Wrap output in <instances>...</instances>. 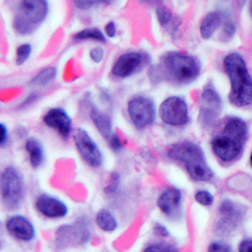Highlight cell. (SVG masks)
<instances>
[{"mask_svg": "<svg viewBox=\"0 0 252 252\" xmlns=\"http://www.w3.org/2000/svg\"><path fill=\"white\" fill-rule=\"evenodd\" d=\"M202 63L195 56L181 51H168L159 57L158 64L150 66L149 77L154 83L168 82L186 87L199 80Z\"/></svg>", "mask_w": 252, "mask_h": 252, "instance_id": "obj_1", "label": "cell"}, {"mask_svg": "<svg viewBox=\"0 0 252 252\" xmlns=\"http://www.w3.org/2000/svg\"><path fill=\"white\" fill-rule=\"evenodd\" d=\"M249 136L250 126L245 119L237 115L227 116L220 131L209 141L211 152L220 164H233L244 155Z\"/></svg>", "mask_w": 252, "mask_h": 252, "instance_id": "obj_2", "label": "cell"}, {"mask_svg": "<svg viewBox=\"0 0 252 252\" xmlns=\"http://www.w3.org/2000/svg\"><path fill=\"white\" fill-rule=\"evenodd\" d=\"M166 157L179 164L189 179L197 183H211L216 174L209 165L204 149L193 140H179L166 148Z\"/></svg>", "mask_w": 252, "mask_h": 252, "instance_id": "obj_3", "label": "cell"}, {"mask_svg": "<svg viewBox=\"0 0 252 252\" xmlns=\"http://www.w3.org/2000/svg\"><path fill=\"white\" fill-rule=\"evenodd\" d=\"M222 68L228 81V101L244 109L252 105V76L249 64L240 52H229L222 60Z\"/></svg>", "mask_w": 252, "mask_h": 252, "instance_id": "obj_4", "label": "cell"}, {"mask_svg": "<svg viewBox=\"0 0 252 252\" xmlns=\"http://www.w3.org/2000/svg\"><path fill=\"white\" fill-rule=\"evenodd\" d=\"M49 14L48 0H20L12 20L13 31L20 37L35 33Z\"/></svg>", "mask_w": 252, "mask_h": 252, "instance_id": "obj_5", "label": "cell"}, {"mask_svg": "<svg viewBox=\"0 0 252 252\" xmlns=\"http://www.w3.org/2000/svg\"><path fill=\"white\" fill-rule=\"evenodd\" d=\"M0 197L1 203L9 211L22 206L26 197V181L17 166L6 165L0 174Z\"/></svg>", "mask_w": 252, "mask_h": 252, "instance_id": "obj_6", "label": "cell"}, {"mask_svg": "<svg viewBox=\"0 0 252 252\" xmlns=\"http://www.w3.org/2000/svg\"><path fill=\"white\" fill-rule=\"evenodd\" d=\"M158 118L168 127L184 129L192 120L188 101L181 94L166 96L158 106Z\"/></svg>", "mask_w": 252, "mask_h": 252, "instance_id": "obj_7", "label": "cell"}, {"mask_svg": "<svg viewBox=\"0 0 252 252\" xmlns=\"http://www.w3.org/2000/svg\"><path fill=\"white\" fill-rule=\"evenodd\" d=\"M126 115L135 129L144 131L157 120L158 106L148 94H134L126 102Z\"/></svg>", "mask_w": 252, "mask_h": 252, "instance_id": "obj_8", "label": "cell"}, {"mask_svg": "<svg viewBox=\"0 0 252 252\" xmlns=\"http://www.w3.org/2000/svg\"><path fill=\"white\" fill-rule=\"evenodd\" d=\"M223 98L213 85H206L199 94L198 123L203 129H212L218 124L223 112Z\"/></svg>", "mask_w": 252, "mask_h": 252, "instance_id": "obj_9", "label": "cell"}, {"mask_svg": "<svg viewBox=\"0 0 252 252\" xmlns=\"http://www.w3.org/2000/svg\"><path fill=\"white\" fill-rule=\"evenodd\" d=\"M152 66V56L145 51H127L112 63L110 76L116 80H127Z\"/></svg>", "mask_w": 252, "mask_h": 252, "instance_id": "obj_10", "label": "cell"}, {"mask_svg": "<svg viewBox=\"0 0 252 252\" xmlns=\"http://www.w3.org/2000/svg\"><path fill=\"white\" fill-rule=\"evenodd\" d=\"M247 209L244 204L224 198L220 202L217 208V220L215 224L216 235L226 237L235 232L246 217Z\"/></svg>", "mask_w": 252, "mask_h": 252, "instance_id": "obj_11", "label": "cell"}, {"mask_svg": "<svg viewBox=\"0 0 252 252\" xmlns=\"http://www.w3.org/2000/svg\"><path fill=\"white\" fill-rule=\"evenodd\" d=\"M72 140L75 144L78 155L90 168L98 169L103 165L105 157L103 152L98 146L97 141L94 140L89 131L83 127H77L72 134Z\"/></svg>", "mask_w": 252, "mask_h": 252, "instance_id": "obj_12", "label": "cell"}, {"mask_svg": "<svg viewBox=\"0 0 252 252\" xmlns=\"http://www.w3.org/2000/svg\"><path fill=\"white\" fill-rule=\"evenodd\" d=\"M91 238L90 222L86 216L75 220V223L61 226L56 232V245L60 249L69 246H80L87 244Z\"/></svg>", "mask_w": 252, "mask_h": 252, "instance_id": "obj_13", "label": "cell"}, {"mask_svg": "<svg viewBox=\"0 0 252 252\" xmlns=\"http://www.w3.org/2000/svg\"><path fill=\"white\" fill-rule=\"evenodd\" d=\"M159 212L172 222H179L183 218V192L175 186H168L157 198Z\"/></svg>", "mask_w": 252, "mask_h": 252, "instance_id": "obj_14", "label": "cell"}, {"mask_svg": "<svg viewBox=\"0 0 252 252\" xmlns=\"http://www.w3.org/2000/svg\"><path fill=\"white\" fill-rule=\"evenodd\" d=\"M34 209L39 216L47 220H62L69 213V207L57 195L40 193L34 199Z\"/></svg>", "mask_w": 252, "mask_h": 252, "instance_id": "obj_15", "label": "cell"}, {"mask_svg": "<svg viewBox=\"0 0 252 252\" xmlns=\"http://www.w3.org/2000/svg\"><path fill=\"white\" fill-rule=\"evenodd\" d=\"M42 121L48 129L57 132L62 139H68L75 131L73 120L68 112L62 107H51L47 110Z\"/></svg>", "mask_w": 252, "mask_h": 252, "instance_id": "obj_16", "label": "cell"}, {"mask_svg": "<svg viewBox=\"0 0 252 252\" xmlns=\"http://www.w3.org/2000/svg\"><path fill=\"white\" fill-rule=\"evenodd\" d=\"M5 229L10 237L19 242H31L37 236L33 222L23 215L9 216L5 220Z\"/></svg>", "mask_w": 252, "mask_h": 252, "instance_id": "obj_17", "label": "cell"}, {"mask_svg": "<svg viewBox=\"0 0 252 252\" xmlns=\"http://www.w3.org/2000/svg\"><path fill=\"white\" fill-rule=\"evenodd\" d=\"M87 107H89L90 120H91L94 127L96 129V131L98 132V135H100L101 138L107 140V139L115 132L112 118L107 114V112H105L102 109H100L96 103L92 102V101H90Z\"/></svg>", "mask_w": 252, "mask_h": 252, "instance_id": "obj_18", "label": "cell"}, {"mask_svg": "<svg viewBox=\"0 0 252 252\" xmlns=\"http://www.w3.org/2000/svg\"><path fill=\"white\" fill-rule=\"evenodd\" d=\"M226 10H211L203 17L199 23V37L204 40L212 39L217 32L220 31L224 20Z\"/></svg>", "mask_w": 252, "mask_h": 252, "instance_id": "obj_19", "label": "cell"}, {"mask_svg": "<svg viewBox=\"0 0 252 252\" xmlns=\"http://www.w3.org/2000/svg\"><path fill=\"white\" fill-rule=\"evenodd\" d=\"M24 150H26L29 165L33 169H39L46 160L43 143L35 136H28L24 141Z\"/></svg>", "mask_w": 252, "mask_h": 252, "instance_id": "obj_20", "label": "cell"}, {"mask_svg": "<svg viewBox=\"0 0 252 252\" xmlns=\"http://www.w3.org/2000/svg\"><path fill=\"white\" fill-rule=\"evenodd\" d=\"M155 19L161 28L169 32V34H175L182 26L181 18L173 14L172 10L164 4L155 6Z\"/></svg>", "mask_w": 252, "mask_h": 252, "instance_id": "obj_21", "label": "cell"}, {"mask_svg": "<svg viewBox=\"0 0 252 252\" xmlns=\"http://www.w3.org/2000/svg\"><path fill=\"white\" fill-rule=\"evenodd\" d=\"M72 40L75 43H81V42H94V43L106 44L107 37L105 35L103 31H101L97 27H89V28H83L81 31L76 32L75 34L72 35Z\"/></svg>", "mask_w": 252, "mask_h": 252, "instance_id": "obj_22", "label": "cell"}, {"mask_svg": "<svg viewBox=\"0 0 252 252\" xmlns=\"http://www.w3.org/2000/svg\"><path fill=\"white\" fill-rule=\"evenodd\" d=\"M58 76V69L55 66H46L40 68L33 77L29 80L28 85L33 89H42L49 86L56 81Z\"/></svg>", "mask_w": 252, "mask_h": 252, "instance_id": "obj_23", "label": "cell"}, {"mask_svg": "<svg viewBox=\"0 0 252 252\" xmlns=\"http://www.w3.org/2000/svg\"><path fill=\"white\" fill-rule=\"evenodd\" d=\"M94 224L106 233H112L119 228L118 218L107 208L98 209L94 216Z\"/></svg>", "mask_w": 252, "mask_h": 252, "instance_id": "obj_24", "label": "cell"}, {"mask_svg": "<svg viewBox=\"0 0 252 252\" xmlns=\"http://www.w3.org/2000/svg\"><path fill=\"white\" fill-rule=\"evenodd\" d=\"M236 33H237V23H236V20L233 19L232 14L229 12H226L223 24H222V28H220V42L227 43V42L233 39Z\"/></svg>", "mask_w": 252, "mask_h": 252, "instance_id": "obj_25", "label": "cell"}, {"mask_svg": "<svg viewBox=\"0 0 252 252\" xmlns=\"http://www.w3.org/2000/svg\"><path fill=\"white\" fill-rule=\"evenodd\" d=\"M32 53H33V46L28 42H24V43L18 44V47L15 48V55H14V61L17 66H23L29 61V58L32 57Z\"/></svg>", "mask_w": 252, "mask_h": 252, "instance_id": "obj_26", "label": "cell"}, {"mask_svg": "<svg viewBox=\"0 0 252 252\" xmlns=\"http://www.w3.org/2000/svg\"><path fill=\"white\" fill-rule=\"evenodd\" d=\"M194 201L195 203L199 204L201 207H204V208H209L215 204V194H213L211 190L204 188H199L195 190L194 193Z\"/></svg>", "mask_w": 252, "mask_h": 252, "instance_id": "obj_27", "label": "cell"}, {"mask_svg": "<svg viewBox=\"0 0 252 252\" xmlns=\"http://www.w3.org/2000/svg\"><path fill=\"white\" fill-rule=\"evenodd\" d=\"M73 5L82 12H87L98 6H106L111 3V0H72Z\"/></svg>", "mask_w": 252, "mask_h": 252, "instance_id": "obj_28", "label": "cell"}, {"mask_svg": "<svg viewBox=\"0 0 252 252\" xmlns=\"http://www.w3.org/2000/svg\"><path fill=\"white\" fill-rule=\"evenodd\" d=\"M121 187V175L119 172H112L110 174L109 178V183L106 184L105 189H103V192L106 193V194L112 195L116 194L119 192V189Z\"/></svg>", "mask_w": 252, "mask_h": 252, "instance_id": "obj_29", "label": "cell"}, {"mask_svg": "<svg viewBox=\"0 0 252 252\" xmlns=\"http://www.w3.org/2000/svg\"><path fill=\"white\" fill-rule=\"evenodd\" d=\"M105 57H106V53H105V49H103L102 46H94L89 51L90 61L92 63H94V64L102 63Z\"/></svg>", "mask_w": 252, "mask_h": 252, "instance_id": "obj_30", "label": "cell"}, {"mask_svg": "<svg viewBox=\"0 0 252 252\" xmlns=\"http://www.w3.org/2000/svg\"><path fill=\"white\" fill-rule=\"evenodd\" d=\"M106 141H107V145H109L110 150H112L114 153H120L121 150L124 149L123 139L120 138V135H119L116 131H115Z\"/></svg>", "mask_w": 252, "mask_h": 252, "instance_id": "obj_31", "label": "cell"}, {"mask_svg": "<svg viewBox=\"0 0 252 252\" xmlns=\"http://www.w3.org/2000/svg\"><path fill=\"white\" fill-rule=\"evenodd\" d=\"M207 252H235L233 249L229 246L226 242H222V241H215L212 244L208 245V249Z\"/></svg>", "mask_w": 252, "mask_h": 252, "instance_id": "obj_32", "label": "cell"}, {"mask_svg": "<svg viewBox=\"0 0 252 252\" xmlns=\"http://www.w3.org/2000/svg\"><path fill=\"white\" fill-rule=\"evenodd\" d=\"M153 232H154L155 236L158 237H161V238H166L170 236V231L168 229V227L165 224L160 223V222H157L153 227Z\"/></svg>", "mask_w": 252, "mask_h": 252, "instance_id": "obj_33", "label": "cell"}, {"mask_svg": "<svg viewBox=\"0 0 252 252\" xmlns=\"http://www.w3.org/2000/svg\"><path fill=\"white\" fill-rule=\"evenodd\" d=\"M103 33L107 37V39H112V38L116 37V34H118V26H116L114 20H110V22H107L105 24V27H103Z\"/></svg>", "mask_w": 252, "mask_h": 252, "instance_id": "obj_34", "label": "cell"}, {"mask_svg": "<svg viewBox=\"0 0 252 252\" xmlns=\"http://www.w3.org/2000/svg\"><path fill=\"white\" fill-rule=\"evenodd\" d=\"M0 131H1V134H0V146L1 148H6V145H8L9 143V130H8V126L5 125L4 123L0 124Z\"/></svg>", "mask_w": 252, "mask_h": 252, "instance_id": "obj_35", "label": "cell"}, {"mask_svg": "<svg viewBox=\"0 0 252 252\" xmlns=\"http://www.w3.org/2000/svg\"><path fill=\"white\" fill-rule=\"evenodd\" d=\"M38 97H39V94H37V92H32V94H29L26 97V100L22 103H19V109H26V107L32 106V105L38 100Z\"/></svg>", "mask_w": 252, "mask_h": 252, "instance_id": "obj_36", "label": "cell"}, {"mask_svg": "<svg viewBox=\"0 0 252 252\" xmlns=\"http://www.w3.org/2000/svg\"><path fill=\"white\" fill-rule=\"evenodd\" d=\"M238 252H252V238H245L238 245Z\"/></svg>", "mask_w": 252, "mask_h": 252, "instance_id": "obj_37", "label": "cell"}, {"mask_svg": "<svg viewBox=\"0 0 252 252\" xmlns=\"http://www.w3.org/2000/svg\"><path fill=\"white\" fill-rule=\"evenodd\" d=\"M143 252H165V250H164V245L152 244L149 246H146Z\"/></svg>", "mask_w": 252, "mask_h": 252, "instance_id": "obj_38", "label": "cell"}, {"mask_svg": "<svg viewBox=\"0 0 252 252\" xmlns=\"http://www.w3.org/2000/svg\"><path fill=\"white\" fill-rule=\"evenodd\" d=\"M140 3L143 4H149V5H160V4H163V0H139Z\"/></svg>", "mask_w": 252, "mask_h": 252, "instance_id": "obj_39", "label": "cell"}, {"mask_svg": "<svg viewBox=\"0 0 252 252\" xmlns=\"http://www.w3.org/2000/svg\"><path fill=\"white\" fill-rule=\"evenodd\" d=\"M164 250H165V252H179V250L172 245H164Z\"/></svg>", "mask_w": 252, "mask_h": 252, "instance_id": "obj_40", "label": "cell"}, {"mask_svg": "<svg viewBox=\"0 0 252 252\" xmlns=\"http://www.w3.org/2000/svg\"><path fill=\"white\" fill-rule=\"evenodd\" d=\"M247 1H249V0H236V4H237L238 8L242 9L245 5H246Z\"/></svg>", "mask_w": 252, "mask_h": 252, "instance_id": "obj_41", "label": "cell"}, {"mask_svg": "<svg viewBox=\"0 0 252 252\" xmlns=\"http://www.w3.org/2000/svg\"><path fill=\"white\" fill-rule=\"evenodd\" d=\"M249 160H250V166H251V169H252V150H251V153H250Z\"/></svg>", "mask_w": 252, "mask_h": 252, "instance_id": "obj_42", "label": "cell"}, {"mask_svg": "<svg viewBox=\"0 0 252 252\" xmlns=\"http://www.w3.org/2000/svg\"><path fill=\"white\" fill-rule=\"evenodd\" d=\"M250 13H251V17H252V0H251V5H250Z\"/></svg>", "mask_w": 252, "mask_h": 252, "instance_id": "obj_43", "label": "cell"}]
</instances>
